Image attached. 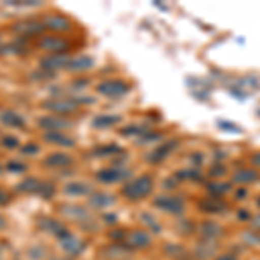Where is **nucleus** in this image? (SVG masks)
Masks as SVG:
<instances>
[{
	"instance_id": "4468645a",
	"label": "nucleus",
	"mask_w": 260,
	"mask_h": 260,
	"mask_svg": "<svg viewBox=\"0 0 260 260\" xmlns=\"http://www.w3.org/2000/svg\"><path fill=\"white\" fill-rule=\"evenodd\" d=\"M44 165L49 169H66V167L73 165V158L66 153H52L44 160Z\"/></svg>"
},
{
	"instance_id": "dca6fc26",
	"label": "nucleus",
	"mask_w": 260,
	"mask_h": 260,
	"mask_svg": "<svg viewBox=\"0 0 260 260\" xmlns=\"http://www.w3.org/2000/svg\"><path fill=\"white\" fill-rule=\"evenodd\" d=\"M44 139L50 142V144H56V146H62V148H73L75 142L71 137L64 136L62 132H45Z\"/></svg>"
},
{
	"instance_id": "2f4dec72",
	"label": "nucleus",
	"mask_w": 260,
	"mask_h": 260,
	"mask_svg": "<svg viewBox=\"0 0 260 260\" xmlns=\"http://www.w3.org/2000/svg\"><path fill=\"white\" fill-rule=\"evenodd\" d=\"M7 228V222H6V217L2 215V213H0V231L2 229H6Z\"/></svg>"
},
{
	"instance_id": "412c9836",
	"label": "nucleus",
	"mask_w": 260,
	"mask_h": 260,
	"mask_svg": "<svg viewBox=\"0 0 260 260\" xmlns=\"http://www.w3.org/2000/svg\"><path fill=\"white\" fill-rule=\"evenodd\" d=\"M121 118L120 116H113V115H101L98 118L92 120V127L95 128H106V127H111V125L118 123Z\"/></svg>"
},
{
	"instance_id": "f257e3e1",
	"label": "nucleus",
	"mask_w": 260,
	"mask_h": 260,
	"mask_svg": "<svg viewBox=\"0 0 260 260\" xmlns=\"http://www.w3.org/2000/svg\"><path fill=\"white\" fill-rule=\"evenodd\" d=\"M151 189H153V180L148 175H142V177L125 184L123 196H127L128 200H142L149 194Z\"/></svg>"
},
{
	"instance_id": "f704fd0d",
	"label": "nucleus",
	"mask_w": 260,
	"mask_h": 260,
	"mask_svg": "<svg viewBox=\"0 0 260 260\" xmlns=\"http://www.w3.org/2000/svg\"><path fill=\"white\" fill-rule=\"evenodd\" d=\"M0 260H2V246H0Z\"/></svg>"
},
{
	"instance_id": "cd10ccee",
	"label": "nucleus",
	"mask_w": 260,
	"mask_h": 260,
	"mask_svg": "<svg viewBox=\"0 0 260 260\" xmlns=\"http://www.w3.org/2000/svg\"><path fill=\"white\" fill-rule=\"evenodd\" d=\"M39 151H40V148H39V144H24L23 148H21V153L23 154H26V156H35V154H39Z\"/></svg>"
},
{
	"instance_id": "c9c22d12",
	"label": "nucleus",
	"mask_w": 260,
	"mask_h": 260,
	"mask_svg": "<svg viewBox=\"0 0 260 260\" xmlns=\"http://www.w3.org/2000/svg\"><path fill=\"white\" fill-rule=\"evenodd\" d=\"M52 260H68V258H52Z\"/></svg>"
},
{
	"instance_id": "a878e982",
	"label": "nucleus",
	"mask_w": 260,
	"mask_h": 260,
	"mask_svg": "<svg viewBox=\"0 0 260 260\" xmlns=\"http://www.w3.org/2000/svg\"><path fill=\"white\" fill-rule=\"evenodd\" d=\"M120 148L118 146H103V148H98L94 149V154L95 156H110V154H115V153H120Z\"/></svg>"
},
{
	"instance_id": "39448f33",
	"label": "nucleus",
	"mask_w": 260,
	"mask_h": 260,
	"mask_svg": "<svg viewBox=\"0 0 260 260\" xmlns=\"http://www.w3.org/2000/svg\"><path fill=\"white\" fill-rule=\"evenodd\" d=\"M42 24H44L45 30L56 31V33L68 31L70 28H71L70 19H66L64 16H59V14H47V16H44V19H42Z\"/></svg>"
},
{
	"instance_id": "0eeeda50",
	"label": "nucleus",
	"mask_w": 260,
	"mask_h": 260,
	"mask_svg": "<svg viewBox=\"0 0 260 260\" xmlns=\"http://www.w3.org/2000/svg\"><path fill=\"white\" fill-rule=\"evenodd\" d=\"M12 30L16 33H21L24 37H33V35H40L42 31L45 30L42 21H37V19H26V21H19L12 26Z\"/></svg>"
},
{
	"instance_id": "6ab92c4d",
	"label": "nucleus",
	"mask_w": 260,
	"mask_h": 260,
	"mask_svg": "<svg viewBox=\"0 0 260 260\" xmlns=\"http://www.w3.org/2000/svg\"><path fill=\"white\" fill-rule=\"evenodd\" d=\"M90 191V186L85 182H70L64 186V194L68 196H85Z\"/></svg>"
},
{
	"instance_id": "e433bc0d",
	"label": "nucleus",
	"mask_w": 260,
	"mask_h": 260,
	"mask_svg": "<svg viewBox=\"0 0 260 260\" xmlns=\"http://www.w3.org/2000/svg\"><path fill=\"white\" fill-rule=\"evenodd\" d=\"M0 45H2V37H0Z\"/></svg>"
},
{
	"instance_id": "ddd939ff",
	"label": "nucleus",
	"mask_w": 260,
	"mask_h": 260,
	"mask_svg": "<svg viewBox=\"0 0 260 260\" xmlns=\"http://www.w3.org/2000/svg\"><path fill=\"white\" fill-rule=\"evenodd\" d=\"M130 248H144L151 243V236L144 231H132V233L125 234V240H123Z\"/></svg>"
},
{
	"instance_id": "9d476101",
	"label": "nucleus",
	"mask_w": 260,
	"mask_h": 260,
	"mask_svg": "<svg viewBox=\"0 0 260 260\" xmlns=\"http://www.w3.org/2000/svg\"><path fill=\"white\" fill-rule=\"evenodd\" d=\"M61 248L64 250L66 255H70V257H78V255H82L83 251L87 248V243L80 240V238L77 236H70L64 238V240L61 241Z\"/></svg>"
},
{
	"instance_id": "2eb2a0df",
	"label": "nucleus",
	"mask_w": 260,
	"mask_h": 260,
	"mask_svg": "<svg viewBox=\"0 0 260 260\" xmlns=\"http://www.w3.org/2000/svg\"><path fill=\"white\" fill-rule=\"evenodd\" d=\"M0 121H2L6 127H12V128H24L26 121L21 115H18L16 111H4L0 115Z\"/></svg>"
},
{
	"instance_id": "bb28decb",
	"label": "nucleus",
	"mask_w": 260,
	"mask_h": 260,
	"mask_svg": "<svg viewBox=\"0 0 260 260\" xmlns=\"http://www.w3.org/2000/svg\"><path fill=\"white\" fill-rule=\"evenodd\" d=\"M174 146H175V142H169V144H167V148H160L158 151H154V153L149 156V160H151V161H160L161 158H165V156H167V151L172 149Z\"/></svg>"
},
{
	"instance_id": "7ed1b4c3",
	"label": "nucleus",
	"mask_w": 260,
	"mask_h": 260,
	"mask_svg": "<svg viewBox=\"0 0 260 260\" xmlns=\"http://www.w3.org/2000/svg\"><path fill=\"white\" fill-rule=\"evenodd\" d=\"M73 125V121L62 118V116H52V115H47V116H42L39 120V127L47 130V132H61L64 128H70Z\"/></svg>"
},
{
	"instance_id": "72a5a7b5",
	"label": "nucleus",
	"mask_w": 260,
	"mask_h": 260,
	"mask_svg": "<svg viewBox=\"0 0 260 260\" xmlns=\"http://www.w3.org/2000/svg\"><path fill=\"white\" fill-rule=\"evenodd\" d=\"M258 154H260V153H258ZM253 161H255V163H260V156H255V158H253Z\"/></svg>"
},
{
	"instance_id": "f03ea898",
	"label": "nucleus",
	"mask_w": 260,
	"mask_h": 260,
	"mask_svg": "<svg viewBox=\"0 0 260 260\" xmlns=\"http://www.w3.org/2000/svg\"><path fill=\"white\" fill-rule=\"evenodd\" d=\"M44 108L52 113H61V115H66V113H73L78 108V104L75 103V99H66V98H52L44 103Z\"/></svg>"
},
{
	"instance_id": "b1692460",
	"label": "nucleus",
	"mask_w": 260,
	"mask_h": 260,
	"mask_svg": "<svg viewBox=\"0 0 260 260\" xmlns=\"http://www.w3.org/2000/svg\"><path fill=\"white\" fill-rule=\"evenodd\" d=\"M257 179V172L255 170H240L236 175H234V180L240 184H246V182H253Z\"/></svg>"
},
{
	"instance_id": "7c9ffc66",
	"label": "nucleus",
	"mask_w": 260,
	"mask_h": 260,
	"mask_svg": "<svg viewBox=\"0 0 260 260\" xmlns=\"http://www.w3.org/2000/svg\"><path fill=\"white\" fill-rule=\"evenodd\" d=\"M9 201H11L9 192L4 191V189H0V205H6V203H9Z\"/></svg>"
},
{
	"instance_id": "a211bd4d",
	"label": "nucleus",
	"mask_w": 260,
	"mask_h": 260,
	"mask_svg": "<svg viewBox=\"0 0 260 260\" xmlns=\"http://www.w3.org/2000/svg\"><path fill=\"white\" fill-rule=\"evenodd\" d=\"M40 186H42V180L35 177H28V179H24L23 182L18 184V191L28 192V194H39Z\"/></svg>"
},
{
	"instance_id": "5701e85b",
	"label": "nucleus",
	"mask_w": 260,
	"mask_h": 260,
	"mask_svg": "<svg viewBox=\"0 0 260 260\" xmlns=\"http://www.w3.org/2000/svg\"><path fill=\"white\" fill-rule=\"evenodd\" d=\"M201 207H203L207 212H220L222 208H225V203L220 198H210V200L203 201Z\"/></svg>"
},
{
	"instance_id": "6e6552de",
	"label": "nucleus",
	"mask_w": 260,
	"mask_h": 260,
	"mask_svg": "<svg viewBox=\"0 0 260 260\" xmlns=\"http://www.w3.org/2000/svg\"><path fill=\"white\" fill-rule=\"evenodd\" d=\"M39 47L42 50H47V52H52V54H61V50L68 49V42L64 39H61V37L49 35V37H42L39 42Z\"/></svg>"
},
{
	"instance_id": "aec40b11",
	"label": "nucleus",
	"mask_w": 260,
	"mask_h": 260,
	"mask_svg": "<svg viewBox=\"0 0 260 260\" xmlns=\"http://www.w3.org/2000/svg\"><path fill=\"white\" fill-rule=\"evenodd\" d=\"M115 203V198L111 194H104V192H98V194H92L90 205L95 208H108Z\"/></svg>"
},
{
	"instance_id": "393cba45",
	"label": "nucleus",
	"mask_w": 260,
	"mask_h": 260,
	"mask_svg": "<svg viewBox=\"0 0 260 260\" xmlns=\"http://www.w3.org/2000/svg\"><path fill=\"white\" fill-rule=\"evenodd\" d=\"M54 192H56V187H54L52 182H47V180H42V186L39 189V196H42V198L49 200L54 196Z\"/></svg>"
},
{
	"instance_id": "f3484780",
	"label": "nucleus",
	"mask_w": 260,
	"mask_h": 260,
	"mask_svg": "<svg viewBox=\"0 0 260 260\" xmlns=\"http://www.w3.org/2000/svg\"><path fill=\"white\" fill-rule=\"evenodd\" d=\"M94 66V59L90 56H78V57H71L68 70L71 71H85Z\"/></svg>"
},
{
	"instance_id": "473e14b6",
	"label": "nucleus",
	"mask_w": 260,
	"mask_h": 260,
	"mask_svg": "<svg viewBox=\"0 0 260 260\" xmlns=\"http://www.w3.org/2000/svg\"><path fill=\"white\" fill-rule=\"evenodd\" d=\"M217 260H236V258H234L233 255H222V257L217 258Z\"/></svg>"
},
{
	"instance_id": "9b49d317",
	"label": "nucleus",
	"mask_w": 260,
	"mask_h": 260,
	"mask_svg": "<svg viewBox=\"0 0 260 260\" xmlns=\"http://www.w3.org/2000/svg\"><path fill=\"white\" fill-rule=\"evenodd\" d=\"M154 205L169 213H180L184 210V201L177 196H158Z\"/></svg>"
},
{
	"instance_id": "f8f14e48",
	"label": "nucleus",
	"mask_w": 260,
	"mask_h": 260,
	"mask_svg": "<svg viewBox=\"0 0 260 260\" xmlns=\"http://www.w3.org/2000/svg\"><path fill=\"white\" fill-rule=\"evenodd\" d=\"M128 174L130 172L123 169H104L98 174V179L103 184H115L120 182V180H125L128 177Z\"/></svg>"
},
{
	"instance_id": "c756f323",
	"label": "nucleus",
	"mask_w": 260,
	"mask_h": 260,
	"mask_svg": "<svg viewBox=\"0 0 260 260\" xmlns=\"http://www.w3.org/2000/svg\"><path fill=\"white\" fill-rule=\"evenodd\" d=\"M18 139H16L14 136H4L2 137V146H6V148H9V149H14V148H18Z\"/></svg>"
},
{
	"instance_id": "1a4fd4ad",
	"label": "nucleus",
	"mask_w": 260,
	"mask_h": 260,
	"mask_svg": "<svg viewBox=\"0 0 260 260\" xmlns=\"http://www.w3.org/2000/svg\"><path fill=\"white\" fill-rule=\"evenodd\" d=\"M98 90L103 95H108V98H118V95H123L128 90V85L121 80H110L98 85Z\"/></svg>"
},
{
	"instance_id": "c85d7f7f",
	"label": "nucleus",
	"mask_w": 260,
	"mask_h": 260,
	"mask_svg": "<svg viewBox=\"0 0 260 260\" xmlns=\"http://www.w3.org/2000/svg\"><path fill=\"white\" fill-rule=\"evenodd\" d=\"M7 170L12 172V174H23L26 170V165H23L21 161H9L7 163Z\"/></svg>"
},
{
	"instance_id": "423d86ee",
	"label": "nucleus",
	"mask_w": 260,
	"mask_h": 260,
	"mask_svg": "<svg viewBox=\"0 0 260 260\" xmlns=\"http://www.w3.org/2000/svg\"><path fill=\"white\" fill-rule=\"evenodd\" d=\"M39 225L44 231H47L49 234H54V236H56L59 241H62L64 238L70 236V231L66 229L64 224H61V222H57V220H52V219H47V217L40 219L39 220Z\"/></svg>"
},
{
	"instance_id": "4be33fe9",
	"label": "nucleus",
	"mask_w": 260,
	"mask_h": 260,
	"mask_svg": "<svg viewBox=\"0 0 260 260\" xmlns=\"http://www.w3.org/2000/svg\"><path fill=\"white\" fill-rule=\"evenodd\" d=\"M62 213H64L66 217H71V219H77V220L89 219L87 212L80 207H62Z\"/></svg>"
},
{
	"instance_id": "20e7f679",
	"label": "nucleus",
	"mask_w": 260,
	"mask_h": 260,
	"mask_svg": "<svg viewBox=\"0 0 260 260\" xmlns=\"http://www.w3.org/2000/svg\"><path fill=\"white\" fill-rule=\"evenodd\" d=\"M71 57L66 56V54H50V56L44 57L40 61V66L44 68V71H49V73H54L56 70H62L68 68Z\"/></svg>"
}]
</instances>
